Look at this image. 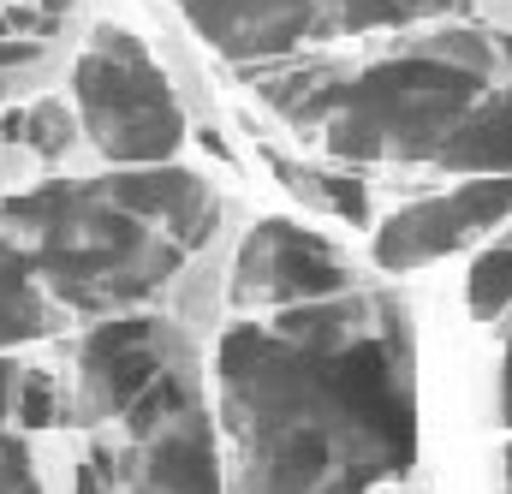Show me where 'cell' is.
<instances>
[{
  "label": "cell",
  "instance_id": "1",
  "mask_svg": "<svg viewBox=\"0 0 512 494\" xmlns=\"http://www.w3.org/2000/svg\"><path fill=\"white\" fill-rule=\"evenodd\" d=\"M233 494H370L417 459L405 322L310 352L239 322L215 352Z\"/></svg>",
  "mask_w": 512,
  "mask_h": 494
},
{
  "label": "cell",
  "instance_id": "2",
  "mask_svg": "<svg viewBox=\"0 0 512 494\" xmlns=\"http://www.w3.org/2000/svg\"><path fill=\"white\" fill-rule=\"evenodd\" d=\"M30 274L78 316H120L179 280L185 250L114 209L90 179H48L0 203Z\"/></svg>",
  "mask_w": 512,
  "mask_h": 494
},
{
  "label": "cell",
  "instance_id": "3",
  "mask_svg": "<svg viewBox=\"0 0 512 494\" xmlns=\"http://www.w3.org/2000/svg\"><path fill=\"white\" fill-rule=\"evenodd\" d=\"M489 72L495 48L477 30L423 36L370 72L340 78L322 114V143L340 161H435L453 125L477 108Z\"/></svg>",
  "mask_w": 512,
  "mask_h": 494
},
{
  "label": "cell",
  "instance_id": "4",
  "mask_svg": "<svg viewBox=\"0 0 512 494\" xmlns=\"http://www.w3.org/2000/svg\"><path fill=\"white\" fill-rule=\"evenodd\" d=\"M72 108H78L84 137L114 167H161V161H173V149L185 137V108H179L167 72L120 24H102L96 42L78 54Z\"/></svg>",
  "mask_w": 512,
  "mask_h": 494
},
{
  "label": "cell",
  "instance_id": "5",
  "mask_svg": "<svg viewBox=\"0 0 512 494\" xmlns=\"http://www.w3.org/2000/svg\"><path fill=\"white\" fill-rule=\"evenodd\" d=\"M173 364H191V346L173 322L161 316H108L84 334L72 393H60V417L72 423H114L126 405Z\"/></svg>",
  "mask_w": 512,
  "mask_h": 494
},
{
  "label": "cell",
  "instance_id": "6",
  "mask_svg": "<svg viewBox=\"0 0 512 494\" xmlns=\"http://www.w3.org/2000/svg\"><path fill=\"white\" fill-rule=\"evenodd\" d=\"M352 286L346 256L310 227L292 221H256L233 256V304L239 310H298L340 298Z\"/></svg>",
  "mask_w": 512,
  "mask_h": 494
},
{
  "label": "cell",
  "instance_id": "7",
  "mask_svg": "<svg viewBox=\"0 0 512 494\" xmlns=\"http://www.w3.org/2000/svg\"><path fill=\"white\" fill-rule=\"evenodd\" d=\"M507 215H512V179H471V185H453V191H441V197H423V203L393 209L382 227H376V262H382L387 274L441 262V256H453V250L477 245L483 233H495Z\"/></svg>",
  "mask_w": 512,
  "mask_h": 494
},
{
  "label": "cell",
  "instance_id": "8",
  "mask_svg": "<svg viewBox=\"0 0 512 494\" xmlns=\"http://www.w3.org/2000/svg\"><path fill=\"white\" fill-rule=\"evenodd\" d=\"M108 494H227L221 489V459H215V423L203 405L179 411L155 435L126 441L114 453L90 459Z\"/></svg>",
  "mask_w": 512,
  "mask_h": 494
},
{
  "label": "cell",
  "instance_id": "9",
  "mask_svg": "<svg viewBox=\"0 0 512 494\" xmlns=\"http://www.w3.org/2000/svg\"><path fill=\"white\" fill-rule=\"evenodd\" d=\"M90 185H96L114 209H126L131 221H143V227H155L161 239H173L185 256L215 239L221 203H215L209 179H197L191 167H173V161H161V167H120V173H108V179H90Z\"/></svg>",
  "mask_w": 512,
  "mask_h": 494
},
{
  "label": "cell",
  "instance_id": "10",
  "mask_svg": "<svg viewBox=\"0 0 512 494\" xmlns=\"http://www.w3.org/2000/svg\"><path fill=\"white\" fill-rule=\"evenodd\" d=\"M173 6L191 18V30L215 54H227L239 66L280 60V54L304 48L322 30V6L316 0H173Z\"/></svg>",
  "mask_w": 512,
  "mask_h": 494
},
{
  "label": "cell",
  "instance_id": "11",
  "mask_svg": "<svg viewBox=\"0 0 512 494\" xmlns=\"http://www.w3.org/2000/svg\"><path fill=\"white\" fill-rule=\"evenodd\" d=\"M435 161L453 167V173L512 179V90H501V96H477V108L453 125V137L435 149Z\"/></svg>",
  "mask_w": 512,
  "mask_h": 494
},
{
  "label": "cell",
  "instance_id": "12",
  "mask_svg": "<svg viewBox=\"0 0 512 494\" xmlns=\"http://www.w3.org/2000/svg\"><path fill=\"white\" fill-rule=\"evenodd\" d=\"M42 328H48V304L36 292V274L24 262V250L0 239V352L36 340Z\"/></svg>",
  "mask_w": 512,
  "mask_h": 494
},
{
  "label": "cell",
  "instance_id": "13",
  "mask_svg": "<svg viewBox=\"0 0 512 494\" xmlns=\"http://www.w3.org/2000/svg\"><path fill=\"white\" fill-rule=\"evenodd\" d=\"M191 405H203L197 399V364H173V370H161L137 399L126 405V441H143V435H155L161 423H173L179 411H191Z\"/></svg>",
  "mask_w": 512,
  "mask_h": 494
},
{
  "label": "cell",
  "instance_id": "14",
  "mask_svg": "<svg viewBox=\"0 0 512 494\" xmlns=\"http://www.w3.org/2000/svg\"><path fill=\"white\" fill-rule=\"evenodd\" d=\"M274 173H280L286 191L304 197L310 209H328V215H340V221H364V215H370L364 185L346 179V173H316V167H298V161H280V155H274Z\"/></svg>",
  "mask_w": 512,
  "mask_h": 494
},
{
  "label": "cell",
  "instance_id": "15",
  "mask_svg": "<svg viewBox=\"0 0 512 494\" xmlns=\"http://www.w3.org/2000/svg\"><path fill=\"white\" fill-rule=\"evenodd\" d=\"M447 6L453 0H328V18L340 30H399V24H423V18H435Z\"/></svg>",
  "mask_w": 512,
  "mask_h": 494
},
{
  "label": "cell",
  "instance_id": "16",
  "mask_svg": "<svg viewBox=\"0 0 512 494\" xmlns=\"http://www.w3.org/2000/svg\"><path fill=\"white\" fill-rule=\"evenodd\" d=\"M471 310H477V322H489V328L512 310V239L507 245H489L471 262Z\"/></svg>",
  "mask_w": 512,
  "mask_h": 494
},
{
  "label": "cell",
  "instance_id": "17",
  "mask_svg": "<svg viewBox=\"0 0 512 494\" xmlns=\"http://www.w3.org/2000/svg\"><path fill=\"white\" fill-rule=\"evenodd\" d=\"M6 131L12 137H24L36 155H66V143H72V120H66V108L60 102H36L30 114H18V120H6Z\"/></svg>",
  "mask_w": 512,
  "mask_h": 494
},
{
  "label": "cell",
  "instance_id": "18",
  "mask_svg": "<svg viewBox=\"0 0 512 494\" xmlns=\"http://www.w3.org/2000/svg\"><path fill=\"white\" fill-rule=\"evenodd\" d=\"M12 417H18L24 429H48V423H60V387H54V375L48 370H24L18 375V387H12Z\"/></svg>",
  "mask_w": 512,
  "mask_h": 494
},
{
  "label": "cell",
  "instance_id": "19",
  "mask_svg": "<svg viewBox=\"0 0 512 494\" xmlns=\"http://www.w3.org/2000/svg\"><path fill=\"white\" fill-rule=\"evenodd\" d=\"M0 494H42L36 465H30V447L18 435H0Z\"/></svg>",
  "mask_w": 512,
  "mask_h": 494
},
{
  "label": "cell",
  "instance_id": "20",
  "mask_svg": "<svg viewBox=\"0 0 512 494\" xmlns=\"http://www.w3.org/2000/svg\"><path fill=\"white\" fill-rule=\"evenodd\" d=\"M12 387H18V364L0 358V435H6V417H12Z\"/></svg>",
  "mask_w": 512,
  "mask_h": 494
},
{
  "label": "cell",
  "instance_id": "21",
  "mask_svg": "<svg viewBox=\"0 0 512 494\" xmlns=\"http://www.w3.org/2000/svg\"><path fill=\"white\" fill-rule=\"evenodd\" d=\"M501 423L512 429V334H507V358H501Z\"/></svg>",
  "mask_w": 512,
  "mask_h": 494
},
{
  "label": "cell",
  "instance_id": "22",
  "mask_svg": "<svg viewBox=\"0 0 512 494\" xmlns=\"http://www.w3.org/2000/svg\"><path fill=\"white\" fill-rule=\"evenodd\" d=\"M72 494H108V483L96 477V465H78V489Z\"/></svg>",
  "mask_w": 512,
  "mask_h": 494
},
{
  "label": "cell",
  "instance_id": "23",
  "mask_svg": "<svg viewBox=\"0 0 512 494\" xmlns=\"http://www.w3.org/2000/svg\"><path fill=\"white\" fill-rule=\"evenodd\" d=\"M6 96H18V78H12V72H0V102H6Z\"/></svg>",
  "mask_w": 512,
  "mask_h": 494
},
{
  "label": "cell",
  "instance_id": "24",
  "mask_svg": "<svg viewBox=\"0 0 512 494\" xmlns=\"http://www.w3.org/2000/svg\"><path fill=\"white\" fill-rule=\"evenodd\" d=\"M495 54H501V60L512 66V36H501V48H495Z\"/></svg>",
  "mask_w": 512,
  "mask_h": 494
},
{
  "label": "cell",
  "instance_id": "25",
  "mask_svg": "<svg viewBox=\"0 0 512 494\" xmlns=\"http://www.w3.org/2000/svg\"><path fill=\"white\" fill-rule=\"evenodd\" d=\"M501 471H507V494H512V441H507V465Z\"/></svg>",
  "mask_w": 512,
  "mask_h": 494
},
{
  "label": "cell",
  "instance_id": "26",
  "mask_svg": "<svg viewBox=\"0 0 512 494\" xmlns=\"http://www.w3.org/2000/svg\"><path fill=\"white\" fill-rule=\"evenodd\" d=\"M6 6H12V0H6Z\"/></svg>",
  "mask_w": 512,
  "mask_h": 494
}]
</instances>
